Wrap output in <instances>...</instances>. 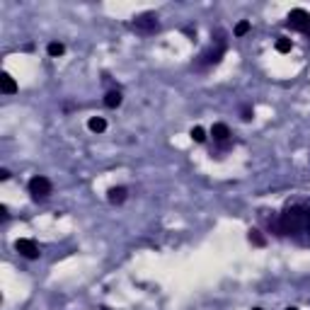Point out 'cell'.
<instances>
[{
  "instance_id": "12",
  "label": "cell",
  "mask_w": 310,
  "mask_h": 310,
  "mask_svg": "<svg viewBox=\"0 0 310 310\" xmlns=\"http://www.w3.org/2000/svg\"><path fill=\"white\" fill-rule=\"evenodd\" d=\"M46 54H49V56H54V58H58V56H63V54H66V46H63L61 41H51V44L46 46Z\"/></svg>"
},
{
  "instance_id": "3",
  "label": "cell",
  "mask_w": 310,
  "mask_h": 310,
  "mask_svg": "<svg viewBox=\"0 0 310 310\" xmlns=\"http://www.w3.org/2000/svg\"><path fill=\"white\" fill-rule=\"evenodd\" d=\"M27 189H29V194H32V199H34V201H44V199H49V194L54 191V184H51L46 177L37 175V177H32V179H29Z\"/></svg>"
},
{
  "instance_id": "10",
  "label": "cell",
  "mask_w": 310,
  "mask_h": 310,
  "mask_svg": "<svg viewBox=\"0 0 310 310\" xmlns=\"http://www.w3.org/2000/svg\"><path fill=\"white\" fill-rule=\"evenodd\" d=\"M122 102H124V94L119 92V90H109V92L105 94V107L107 109H117Z\"/></svg>"
},
{
  "instance_id": "2",
  "label": "cell",
  "mask_w": 310,
  "mask_h": 310,
  "mask_svg": "<svg viewBox=\"0 0 310 310\" xmlns=\"http://www.w3.org/2000/svg\"><path fill=\"white\" fill-rule=\"evenodd\" d=\"M131 29L138 32V34H155V32L160 29V20H158V15L155 13H141V15H136L134 17Z\"/></svg>"
},
{
  "instance_id": "13",
  "label": "cell",
  "mask_w": 310,
  "mask_h": 310,
  "mask_svg": "<svg viewBox=\"0 0 310 310\" xmlns=\"http://www.w3.org/2000/svg\"><path fill=\"white\" fill-rule=\"evenodd\" d=\"M291 49H293V41L291 39H286V37H279V39H276V51H279V54H288Z\"/></svg>"
},
{
  "instance_id": "8",
  "label": "cell",
  "mask_w": 310,
  "mask_h": 310,
  "mask_svg": "<svg viewBox=\"0 0 310 310\" xmlns=\"http://www.w3.org/2000/svg\"><path fill=\"white\" fill-rule=\"evenodd\" d=\"M126 196H129V191H126V187H112L107 191V199L109 203H114V206H122L124 201H126Z\"/></svg>"
},
{
  "instance_id": "16",
  "label": "cell",
  "mask_w": 310,
  "mask_h": 310,
  "mask_svg": "<svg viewBox=\"0 0 310 310\" xmlns=\"http://www.w3.org/2000/svg\"><path fill=\"white\" fill-rule=\"evenodd\" d=\"M247 32H250V22H247V20H243V22L235 25V37H245Z\"/></svg>"
},
{
  "instance_id": "5",
  "label": "cell",
  "mask_w": 310,
  "mask_h": 310,
  "mask_svg": "<svg viewBox=\"0 0 310 310\" xmlns=\"http://www.w3.org/2000/svg\"><path fill=\"white\" fill-rule=\"evenodd\" d=\"M223 54H226V44L221 41L218 46H211V49H206V51L199 56V66H216V63H221Z\"/></svg>"
},
{
  "instance_id": "20",
  "label": "cell",
  "mask_w": 310,
  "mask_h": 310,
  "mask_svg": "<svg viewBox=\"0 0 310 310\" xmlns=\"http://www.w3.org/2000/svg\"><path fill=\"white\" fill-rule=\"evenodd\" d=\"M286 310H298V308H293V305H291V308H286Z\"/></svg>"
},
{
  "instance_id": "14",
  "label": "cell",
  "mask_w": 310,
  "mask_h": 310,
  "mask_svg": "<svg viewBox=\"0 0 310 310\" xmlns=\"http://www.w3.org/2000/svg\"><path fill=\"white\" fill-rule=\"evenodd\" d=\"M247 238H250V243H252V245H257V247H264V245H267V240H264V235H262L259 230H250V235H247Z\"/></svg>"
},
{
  "instance_id": "18",
  "label": "cell",
  "mask_w": 310,
  "mask_h": 310,
  "mask_svg": "<svg viewBox=\"0 0 310 310\" xmlns=\"http://www.w3.org/2000/svg\"><path fill=\"white\" fill-rule=\"evenodd\" d=\"M0 179H3V182H8V179H10V170H5V167H3V170H0Z\"/></svg>"
},
{
  "instance_id": "4",
  "label": "cell",
  "mask_w": 310,
  "mask_h": 310,
  "mask_svg": "<svg viewBox=\"0 0 310 310\" xmlns=\"http://www.w3.org/2000/svg\"><path fill=\"white\" fill-rule=\"evenodd\" d=\"M286 27L293 29V32H308L310 29V13L308 10H300V8H296V10H291L288 13V17H286Z\"/></svg>"
},
{
  "instance_id": "19",
  "label": "cell",
  "mask_w": 310,
  "mask_h": 310,
  "mask_svg": "<svg viewBox=\"0 0 310 310\" xmlns=\"http://www.w3.org/2000/svg\"><path fill=\"white\" fill-rule=\"evenodd\" d=\"M305 37H308V39H310V29H308V32H305Z\"/></svg>"
},
{
  "instance_id": "6",
  "label": "cell",
  "mask_w": 310,
  "mask_h": 310,
  "mask_svg": "<svg viewBox=\"0 0 310 310\" xmlns=\"http://www.w3.org/2000/svg\"><path fill=\"white\" fill-rule=\"evenodd\" d=\"M15 250L20 252L22 257H27V259H39V245L34 243V240H29V238H20L17 243H15Z\"/></svg>"
},
{
  "instance_id": "17",
  "label": "cell",
  "mask_w": 310,
  "mask_h": 310,
  "mask_svg": "<svg viewBox=\"0 0 310 310\" xmlns=\"http://www.w3.org/2000/svg\"><path fill=\"white\" fill-rule=\"evenodd\" d=\"M252 117H255V112L250 107H243V122H252Z\"/></svg>"
},
{
  "instance_id": "11",
  "label": "cell",
  "mask_w": 310,
  "mask_h": 310,
  "mask_svg": "<svg viewBox=\"0 0 310 310\" xmlns=\"http://www.w3.org/2000/svg\"><path fill=\"white\" fill-rule=\"evenodd\" d=\"M87 129H90L92 134H102V131L107 129V122H105L102 117H92V119L87 122Z\"/></svg>"
},
{
  "instance_id": "15",
  "label": "cell",
  "mask_w": 310,
  "mask_h": 310,
  "mask_svg": "<svg viewBox=\"0 0 310 310\" xmlns=\"http://www.w3.org/2000/svg\"><path fill=\"white\" fill-rule=\"evenodd\" d=\"M189 136H191L194 143H203V141H206V131H203L201 126H194V129L189 131Z\"/></svg>"
},
{
  "instance_id": "9",
  "label": "cell",
  "mask_w": 310,
  "mask_h": 310,
  "mask_svg": "<svg viewBox=\"0 0 310 310\" xmlns=\"http://www.w3.org/2000/svg\"><path fill=\"white\" fill-rule=\"evenodd\" d=\"M0 92L3 94H15L17 92V82L10 73H0Z\"/></svg>"
},
{
  "instance_id": "1",
  "label": "cell",
  "mask_w": 310,
  "mask_h": 310,
  "mask_svg": "<svg viewBox=\"0 0 310 310\" xmlns=\"http://www.w3.org/2000/svg\"><path fill=\"white\" fill-rule=\"evenodd\" d=\"M305 221H308V214H305V209H300V206H291V209H286L279 218V226H281L283 233H298V230L305 226Z\"/></svg>"
},
{
  "instance_id": "7",
  "label": "cell",
  "mask_w": 310,
  "mask_h": 310,
  "mask_svg": "<svg viewBox=\"0 0 310 310\" xmlns=\"http://www.w3.org/2000/svg\"><path fill=\"white\" fill-rule=\"evenodd\" d=\"M211 136H214V141H216V143H221V146H226V148H228L230 129L226 126V124H214V126H211Z\"/></svg>"
},
{
  "instance_id": "21",
  "label": "cell",
  "mask_w": 310,
  "mask_h": 310,
  "mask_svg": "<svg viewBox=\"0 0 310 310\" xmlns=\"http://www.w3.org/2000/svg\"><path fill=\"white\" fill-rule=\"evenodd\" d=\"M252 310H262V308H252Z\"/></svg>"
}]
</instances>
